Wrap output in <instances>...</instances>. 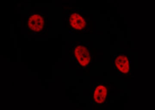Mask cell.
I'll use <instances>...</instances> for the list:
<instances>
[{"mask_svg": "<svg viewBox=\"0 0 155 110\" xmlns=\"http://www.w3.org/2000/svg\"><path fill=\"white\" fill-rule=\"evenodd\" d=\"M69 59L78 69H88L92 62L93 55L89 42L76 41L69 49Z\"/></svg>", "mask_w": 155, "mask_h": 110, "instance_id": "obj_1", "label": "cell"}, {"mask_svg": "<svg viewBox=\"0 0 155 110\" xmlns=\"http://www.w3.org/2000/svg\"><path fill=\"white\" fill-rule=\"evenodd\" d=\"M66 13L69 32L73 34H80L89 31V16L85 14L82 9L68 8Z\"/></svg>", "mask_w": 155, "mask_h": 110, "instance_id": "obj_2", "label": "cell"}, {"mask_svg": "<svg viewBox=\"0 0 155 110\" xmlns=\"http://www.w3.org/2000/svg\"><path fill=\"white\" fill-rule=\"evenodd\" d=\"M91 103L97 106H103L110 96V84L107 82H93L90 89Z\"/></svg>", "mask_w": 155, "mask_h": 110, "instance_id": "obj_3", "label": "cell"}, {"mask_svg": "<svg viewBox=\"0 0 155 110\" xmlns=\"http://www.w3.org/2000/svg\"><path fill=\"white\" fill-rule=\"evenodd\" d=\"M130 59L127 55L119 53L114 55L111 64L119 75L127 76L130 72Z\"/></svg>", "mask_w": 155, "mask_h": 110, "instance_id": "obj_4", "label": "cell"}, {"mask_svg": "<svg viewBox=\"0 0 155 110\" xmlns=\"http://www.w3.org/2000/svg\"><path fill=\"white\" fill-rule=\"evenodd\" d=\"M28 30L33 34H38L45 31L46 22L42 14H31L28 16L27 21Z\"/></svg>", "mask_w": 155, "mask_h": 110, "instance_id": "obj_5", "label": "cell"}]
</instances>
